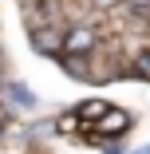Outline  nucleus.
Returning <instances> with one entry per match:
<instances>
[{
  "mask_svg": "<svg viewBox=\"0 0 150 154\" xmlns=\"http://www.w3.org/2000/svg\"><path fill=\"white\" fill-rule=\"evenodd\" d=\"M130 4H134V8H150V0H130Z\"/></svg>",
  "mask_w": 150,
  "mask_h": 154,
  "instance_id": "obj_7",
  "label": "nucleus"
},
{
  "mask_svg": "<svg viewBox=\"0 0 150 154\" xmlns=\"http://www.w3.org/2000/svg\"><path fill=\"white\" fill-rule=\"evenodd\" d=\"M142 154H150V150H142Z\"/></svg>",
  "mask_w": 150,
  "mask_h": 154,
  "instance_id": "obj_9",
  "label": "nucleus"
},
{
  "mask_svg": "<svg viewBox=\"0 0 150 154\" xmlns=\"http://www.w3.org/2000/svg\"><path fill=\"white\" fill-rule=\"evenodd\" d=\"M32 44H36V51H44V55H55V51H59V36H55V32H36Z\"/></svg>",
  "mask_w": 150,
  "mask_h": 154,
  "instance_id": "obj_3",
  "label": "nucleus"
},
{
  "mask_svg": "<svg viewBox=\"0 0 150 154\" xmlns=\"http://www.w3.org/2000/svg\"><path fill=\"white\" fill-rule=\"evenodd\" d=\"M12 99H20V103H32V95H28L24 87H16V83H12Z\"/></svg>",
  "mask_w": 150,
  "mask_h": 154,
  "instance_id": "obj_6",
  "label": "nucleus"
},
{
  "mask_svg": "<svg viewBox=\"0 0 150 154\" xmlns=\"http://www.w3.org/2000/svg\"><path fill=\"white\" fill-rule=\"evenodd\" d=\"M134 67H138V75H142V79H150V51H138Z\"/></svg>",
  "mask_w": 150,
  "mask_h": 154,
  "instance_id": "obj_5",
  "label": "nucleus"
},
{
  "mask_svg": "<svg viewBox=\"0 0 150 154\" xmlns=\"http://www.w3.org/2000/svg\"><path fill=\"white\" fill-rule=\"evenodd\" d=\"M79 115H83V119H103V115H107V103L91 99V103H83V107H79Z\"/></svg>",
  "mask_w": 150,
  "mask_h": 154,
  "instance_id": "obj_4",
  "label": "nucleus"
},
{
  "mask_svg": "<svg viewBox=\"0 0 150 154\" xmlns=\"http://www.w3.org/2000/svg\"><path fill=\"white\" fill-rule=\"evenodd\" d=\"M59 48H63L67 55H87V51L95 48V32H91V28H75V32H67V40L59 44Z\"/></svg>",
  "mask_w": 150,
  "mask_h": 154,
  "instance_id": "obj_1",
  "label": "nucleus"
},
{
  "mask_svg": "<svg viewBox=\"0 0 150 154\" xmlns=\"http://www.w3.org/2000/svg\"><path fill=\"white\" fill-rule=\"evenodd\" d=\"M127 127H130V115H127V111H118V107H107V115L99 119V131L111 134V138L127 134Z\"/></svg>",
  "mask_w": 150,
  "mask_h": 154,
  "instance_id": "obj_2",
  "label": "nucleus"
},
{
  "mask_svg": "<svg viewBox=\"0 0 150 154\" xmlns=\"http://www.w3.org/2000/svg\"><path fill=\"white\" fill-rule=\"evenodd\" d=\"M99 4H111V0H99Z\"/></svg>",
  "mask_w": 150,
  "mask_h": 154,
  "instance_id": "obj_8",
  "label": "nucleus"
}]
</instances>
